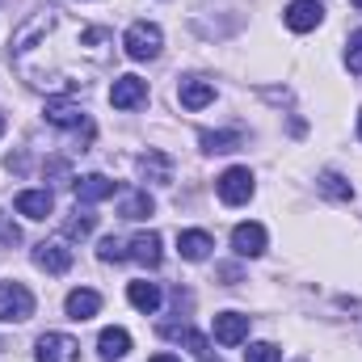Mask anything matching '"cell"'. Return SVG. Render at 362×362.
Instances as JSON below:
<instances>
[{"mask_svg":"<svg viewBox=\"0 0 362 362\" xmlns=\"http://www.w3.org/2000/svg\"><path fill=\"white\" fill-rule=\"evenodd\" d=\"M215 341H219V346H240V341H249V316H240V312H219V316H215Z\"/></svg>","mask_w":362,"mask_h":362,"instance_id":"30bf717a","label":"cell"},{"mask_svg":"<svg viewBox=\"0 0 362 362\" xmlns=\"http://www.w3.org/2000/svg\"><path fill=\"white\" fill-rule=\"evenodd\" d=\"M0 135H4V114H0Z\"/></svg>","mask_w":362,"mask_h":362,"instance_id":"4dcf8cb0","label":"cell"},{"mask_svg":"<svg viewBox=\"0 0 362 362\" xmlns=\"http://www.w3.org/2000/svg\"><path fill=\"white\" fill-rule=\"evenodd\" d=\"M215 189H219V198H223L228 206H240V202H249V198H253V173L236 165V169H228L223 177L215 181Z\"/></svg>","mask_w":362,"mask_h":362,"instance_id":"277c9868","label":"cell"},{"mask_svg":"<svg viewBox=\"0 0 362 362\" xmlns=\"http://www.w3.org/2000/svg\"><path fill=\"white\" fill-rule=\"evenodd\" d=\"M232 249H236L240 257H262V253H266V228H262V223H236Z\"/></svg>","mask_w":362,"mask_h":362,"instance_id":"4fadbf2b","label":"cell"},{"mask_svg":"<svg viewBox=\"0 0 362 362\" xmlns=\"http://www.w3.org/2000/svg\"><path fill=\"white\" fill-rule=\"evenodd\" d=\"M47 122H55V127H76V131H85V135H93V122L85 118V110L81 105H72V101H47Z\"/></svg>","mask_w":362,"mask_h":362,"instance_id":"9c48e42d","label":"cell"},{"mask_svg":"<svg viewBox=\"0 0 362 362\" xmlns=\"http://www.w3.org/2000/svg\"><path fill=\"white\" fill-rule=\"evenodd\" d=\"M127 257L131 262H139V266H148V270H156L160 266V236L156 232H135L131 240H127Z\"/></svg>","mask_w":362,"mask_h":362,"instance_id":"ba28073f","label":"cell"},{"mask_svg":"<svg viewBox=\"0 0 362 362\" xmlns=\"http://www.w3.org/2000/svg\"><path fill=\"white\" fill-rule=\"evenodd\" d=\"M245 362H282V350L270 346V341H253V346L245 350Z\"/></svg>","mask_w":362,"mask_h":362,"instance_id":"cb8c5ba5","label":"cell"},{"mask_svg":"<svg viewBox=\"0 0 362 362\" xmlns=\"http://www.w3.org/2000/svg\"><path fill=\"white\" fill-rule=\"evenodd\" d=\"M346 68H350L354 76H362V30H358V34H350V51H346Z\"/></svg>","mask_w":362,"mask_h":362,"instance_id":"d4e9b609","label":"cell"},{"mask_svg":"<svg viewBox=\"0 0 362 362\" xmlns=\"http://www.w3.org/2000/svg\"><path fill=\"white\" fill-rule=\"evenodd\" d=\"M198 139L206 152H236L240 148V131H202Z\"/></svg>","mask_w":362,"mask_h":362,"instance_id":"7402d4cb","label":"cell"},{"mask_svg":"<svg viewBox=\"0 0 362 362\" xmlns=\"http://www.w3.org/2000/svg\"><path fill=\"white\" fill-rule=\"evenodd\" d=\"M34 316V295H30V286L25 282H0V320L4 325H21V320H30Z\"/></svg>","mask_w":362,"mask_h":362,"instance_id":"6da1fadb","label":"cell"},{"mask_svg":"<svg viewBox=\"0 0 362 362\" xmlns=\"http://www.w3.org/2000/svg\"><path fill=\"white\" fill-rule=\"evenodd\" d=\"M122 47H127L131 59H156L160 47H165V34H160V25H152V21H135V25L122 34Z\"/></svg>","mask_w":362,"mask_h":362,"instance_id":"7a4b0ae2","label":"cell"},{"mask_svg":"<svg viewBox=\"0 0 362 362\" xmlns=\"http://www.w3.org/2000/svg\"><path fill=\"white\" fill-rule=\"evenodd\" d=\"M215 249V240H211V232H202V228H189V232H177V253L185 262H202L206 253Z\"/></svg>","mask_w":362,"mask_h":362,"instance_id":"5bb4252c","label":"cell"},{"mask_svg":"<svg viewBox=\"0 0 362 362\" xmlns=\"http://www.w3.org/2000/svg\"><path fill=\"white\" fill-rule=\"evenodd\" d=\"M17 240H21V232H17L13 223H4V219H0V245H17Z\"/></svg>","mask_w":362,"mask_h":362,"instance_id":"4316f807","label":"cell"},{"mask_svg":"<svg viewBox=\"0 0 362 362\" xmlns=\"http://www.w3.org/2000/svg\"><path fill=\"white\" fill-rule=\"evenodd\" d=\"M64 308H68V316H72V320H93V316L101 312V295L89 291V286H81V291H72V295H68V303H64Z\"/></svg>","mask_w":362,"mask_h":362,"instance_id":"2e32d148","label":"cell"},{"mask_svg":"<svg viewBox=\"0 0 362 362\" xmlns=\"http://www.w3.org/2000/svg\"><path fill=\"white\" fill-rule=\"evenodd\" d=\"M38 362H81V341L68 333H42L38 337Z\"/></svg>","mask_w":362,"mask_h":362,"instance_id":"3957f363","label":"cell"},{"mask_svg":"<svg viewBox=\"0 0 362 362\" xmlns=\"http://www.w3.org/2000/svg\"><path fill=\"white\" fill-rule=\"evenodd\" d=\"M148 362H181V358H173V354H156V358H148Z\"/></svg>","mask_w":362,"mask_h":362,"instance_id":"83f0119b","label":"cell"},{"mask_svg":"<svg viewBox=\"0 0 362 362\" xmlns=\"http://www.w3.org/2000/svg\"><path fill=\"white\" fill-rule=\"evenodd\" d=\"M93 228H97V215H93V211H81V206H76V211H72V219L64 223V240H85V236H89Z\"/></svg>","mask_w":362,"mask_h":362,"instance_id":"44dd1931","label":"cell"},{"mask_svg":"<svg viewBox=\"0 0 362 362\" xmlns=\"http://www.w3.org/2000/svg\"><path fill=\"white\" fill-rule=\"evenodd\" d=\"M127 299H131L144 316H152V312L160 308V286H156V282H131V286H127Z\"/></svg>","mask_w":362,"mask_h":362,"instance_id":"d6986e66","label":"cell"},{"mask_svg":"<svg viewBox=\"0 0 362 362\" xmlns=\"http://www.w3.org/2000/svg\"><path fill=\"white\" fill-rule=\"evenodd\" d=\"M177 101L185 105V110H206L211 101H215V85H206V81H181V89H177Z\"/></svg>","mask_w":362,"mask_h":362,"instance_id":"9a60e30c","label":"cell"},{"mask_svg":"<svg viewBox=\"0 0 362 362\" xmlns=\"http://www.w3.org/2000/svg\"><path fill=\"white\" fill-rule=\"evenodd\" d=\"M358 139H362V110H358Z\"/></svg>","mask_w":362,"mask_h":362,"instance_id":"f1b7e54d","label":"cell"},{"mask_svg":"<svg viewBox=\"0 0 362 362\" xmlns=\"http://www.w3.org/2000/svg\"><path fill=\"white\" fill-rule=\"evenodd\" d=\"M350 4H354V8H362V0H350Z\"/></svg>","mask_w":362,"mask_h":362,"instance_id":"1f68e13d","label":"cell"},{"mask_svg":"<svg viewBox=\"0 0 362 362\" xmlns=\"http://www.w3.org/2000/svg\"><path fill=\"white\" fill-rule=\"evenodd\" d=\"M34 266L47 274H68L72 270V249L64 240H38L34 245Z\"/></svg>","mask_w":362,"mask_h":362,"instance_id":"5b68a950","label":"cell"},{"mask_svg":"<svg viewBox=\"0 0 362 362\" xmlns=\"http://www.w3.org/2000/svg\"><path fill=\"white\" fill-rule=\"evenodd\" d=\"M97 346H101V358L105 362L127 358V354H131V333H127V329H101Z\"/></svg>","mask_w":362,"mask_h":362,"instance_id":"ac0fdd59","label":"cell"},{"mask_svg":"<svg viewBox=\"0 0 362 362\" xmlns=\"http://www.w3.org/2000/svg\"><path fill=\"white\" fill-rule=\"evenodd\" d=\"M282 21H286L295 34H308V30H316V25L325 21V8H320L316 0H295V4L282 8Z\"/></svg>","mask_w":362,"mask_h":362,"instance_id":"8992f818","label":"cell"},{"mask_svg":"<svg viewBox=\"0 0 362 362\" xmlns=\"http://www.w3.org/2000/svg\"><path fill=\"white\" fill-rule=\"evenodd\" d=\"M139 173L148 181H156V185H169L173 181V160L165 152H144L139 156Z\"/></svg>","mask_w":362,"mask_h":362,"instance_id":"e0dca14e","label":"cell"},{"mask_svg":"<svg viewBox=\"0 0 362 362\" xmlns=\"http://www.w3.org/2000/svg\"><path fill=\"white\" fill-rule=\"evenodd\" d=\"M144 101H148V81H139V76H118L114 81V89H110V105L114 110H135Z\"/></svg>","mask_w":362,"mask_h":362,"instance_id":"52a82bcc","label":"cell"},{"mask_svg":"<svg viewBox=\"0 0 362 362\" xmlns=\"http://www.w3.org/2000/svg\"><path fill=\"white\" fill-rule=\"evenodd\" d=\"M72 189H76V202H105V198H114V189H118V181L101 177V173H85V177L72 181Z\"/></svg>","mask_w":362,"mask_h":362,"instance_id":"8fae6325","label":"cell"},{"mask_svg":"<svg viewBox=\"0 0 362 362\" xmlns=\"http://www.w3.org/2000/svg\"><path fill=\"white\" fill-rule=\"evenodd\" d=\"M320 189H325L329 198H337V202H350V198H354V185L341 177V173H320Z\"/></svg>","mask_w":362,"mask_h":362,"instance_id":"603a6c76","label":"cell"},{"mask_svg":"<svg viewBox=\"0 0 362 362\" xmlns=\"http://www.w3.org/2000/svg\"><path fill=\"white\" fill-rule=\"evenodd\" d=\"M13 206H17V215H25V219H47V215L55 211V198H51V189H21V194L13 198Z\"/></svg>","mask_w":362,"mask_h":362,"instance_id":"7c38bea8","label":"cell"},{"mask_svg":"<svg viewBox=\"0 0 362 362\" xmlns=\"http://www.w3.org/2000/svg\"><path fill=\"white\" fill-rule=\"evenodd\" d=\"M202 362H219V358H211V354H202Z\"/></svg>","mask_w":362,"mask_h":362,"instance_id":"f546056e","label":"cell"},{"mask_svg":"<svg viewBox=\"0 0 362 362\" xmlns=\"http://www.w3.org/2000/svg\"><path fill=\"white\" fill-rule=\"evenodd\" d=\"M97 257H101V262H122V257H127V245H122V240H114V236H105V240H101V249H97Z\"/></svg>","mask_w":362,"mask_h":362,"instance_id":"484cf974","label":"cell"},{"mask_svg":"<svg viewBox=\"0 0 362 362\" xmlns=\"http://www.w3.org/2000/svg\"><path fill=\"white\" fill-rule=\"evenodd\" d=\"M152 211H156V202H152L148 189H135V194L122 198V219H148Z\"/></svg>","mask_w":362,"mask_h":362,"instance_id":"ffe728a7","label":"cell"}]
</instances>
